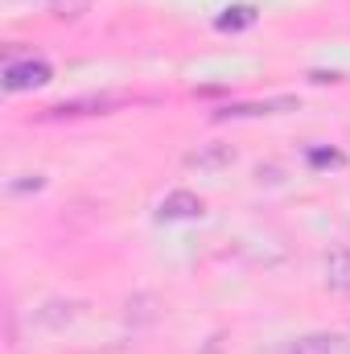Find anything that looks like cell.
Returning a JSON list of instances; mask_svg holds the SVG:
<instances>
[{"label":"cell","mask_w":350,"mask_h":354,"mask_svg":"<svg viewBox=\"0 0 350 354\" xmlns=\"http://www.w3.org/2000/svg\"><path fill=\"white\" fill-rule=\"evenodd\" d=\"M50 62L42 58H25V62H8L4 66V91H33V87H46L50 83Z\"/></svg>","instance_id":"cell-1"},{"label":"cell","mask_w":350,"mask_h":354,"mask_svg":"<svg viewBox=\"0 0 350 354\" xmlns=\"http://www.w3.org/2000/svg\"><path fill=\"white\" fill-rule=\"evenodd\" d=\"M231 161H235V149H231V145H219V140H214V145H198V149L185 157V165H190V169H202V174L227 169Z\"/></svg>","instance_id":"cell-2"},{"label":"cell","mask_w":350,"mask_h":354,"mask_svg":"<svg viewBox=\"0 0 350 354\" xmlns=\"http://www.w3.org/2000/svg\"><path fill=\"white\" fill-rule=\"evenodd\" d=\"M297 99L293 95H280V99H264V103H235V107H223L214 111L219 120H248V115H276V111H293Z\"/></svg>","instance_id":"cell-3"},{"label":"cell","mask_w":350,"mask_h":354,"mask_svg":"<svg viewBox=\"0 0 350 354\" xmlns=\"http://www.w3.org/2000/svg\"><path fill=\"white\" fill-rule=\"evenodd\" d=\"M288 354H350V338H342V334H305L288 346Z\"/></svg>","instance_id":"cell-4"},{"label":"cell","mask_w":350,"mask_h":354,"mask_svg":"<svg viewBox=\"0 0 350 354\" xmlns=\"http://www.w3.org/2000/svg\"><path fill=\"white\" fill-rule=\"evenodd\" d=\"M202 210H206V206H202L198 194H190V189H174V194L161 202L157 214H161V218H198Z\"/></svg>","instance_id":"cell-5"},{"label":"cell","mask_w":350,"mask_h":354,"mask_svg":"<svg viewBox=\"0 0 350 354\" xmlns=\"http://www.w3.org/2000/svg\"><path fill=\"white\" fill-rule=\"evenodd\" d=\"M120 103V95H99V99H75V103H58L54 107V115H87L91 111H107V107H116Z\"/></svg>","instance_id":"cell-6"},{"label":"cell","mask_w":350,"mask_h":354,"mask_svg":"<svg viewBox=\"0 0 350 354\" xmlns=\"http://www.w3.org/2000/svg\"><path fill=\"white\" fill-rule=\"evenodd\" d=\"M326 276H330L334 288H350V248L330 252V260H326Z\"/></svg>","instance_id":"cell-7"},{"label":"cell","mask_w":350,"mask_h":354,"mask_svg":"<svg viewBox=\"0 0 350 354\" xmlns=\"http://www.w3.org/2000/svg\"><path fill=\"white\" fill-rule=\"evenodd\" d=\"M252 21H256V12H252L248 4H239V8H227V17H219V29L231 33V29H248Z\"/></svg>","instance_id":"cell-8"},{"label":"cell","mask_w":350,"mask_h":354,"mask_svg":"<svg viewBox=\"0 0 350 354\" xmlns=\"http://www.w3.org/2000/svg\"><path fill=\"white\" fill-rule=\"evenodd\" d=\"M50 8H54L58 17H83L91 8V0H50Z\"/></svg>","instance_id":"cell-9"},{"label":"cell","mask_w":350,"mask_h":354,"mask_svg":"<svg viewBox=\"0 0 350 354\" xmlns=\"http://www.w3.org/2000/svg\"><path fill=\"white\" fill-rule=\"evenodd\" d=\"M309 161H313V165H338L342 153H334V149H317V153H309Z\"/></svg>","instance_id":"cell-10"}]
</instances>
